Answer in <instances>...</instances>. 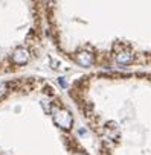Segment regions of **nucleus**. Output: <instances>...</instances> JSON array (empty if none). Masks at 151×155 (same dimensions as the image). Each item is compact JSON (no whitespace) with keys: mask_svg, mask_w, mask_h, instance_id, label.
Returning a JSON list of instances; mask_svg holds the SVG:
<instances>
[{"mask_svg":"<svg viewBox=\"0 0 151 155\" xmlns=\"http://www.w3.org/2000/svg\"><path fill=\"white\" fill-rule=\"evenodd\" d=\"M73 97L95 137L96 155H151V74L83 79Z\"/></svg>","mask_w":151,"mask_h":155,"instance_id":"1","label":"nucleus"}]
</instances>
